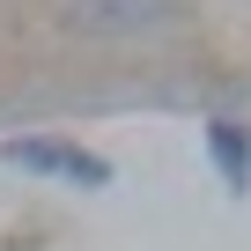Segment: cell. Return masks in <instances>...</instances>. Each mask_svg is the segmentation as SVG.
<instances>
[{
  "instance_id": "cell-1",
  "label": "cell",
  "mask_w": 251,
  "mask_h": 251,
  "mask_svg": "<svg viewBox=\"0 0 251 251\" xmlns=\"http://www.w3.org/2000/svg\"><path fill=\"white\" fill-rule=\"evenodd\" d=\"M0 155L23 163V170H45V177H74V185H103V177H111V163H103V155L67 148V141H8Z\"/></svg>"
},
{
  "instance_id": "cell-2",
  "label": "cell",
  "mask_w": 251,
  "mask_h": 251,
  "mask_svg": "<svg viewBox=\"0 0 251 251\" xmlns=\"http://www.w3.org/2000/svg\"><path fill=\"white\" fill-rule=\"evenodd\" d=\"M207 141H214L222 177H229V185H244V177H251V163H244V126H236V118H214V133H207Z\"/></svg>"
}]
</instances>
